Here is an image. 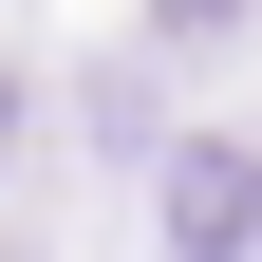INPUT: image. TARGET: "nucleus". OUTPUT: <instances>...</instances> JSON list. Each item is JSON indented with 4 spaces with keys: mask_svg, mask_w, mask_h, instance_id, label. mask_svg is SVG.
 <instances>
[{
    "mask_svg": "<svg viewBox=\"0 0 262 262\" xmlns=\"http://www.w3.org/2000/svg\"><path fill=\"white\" fill-rule=\"evenodd\" d=\"M0 150H19V75H0Z\"/></svg>",
    "mask_w": 262,
    "mask_h": 262,
    "instance_id": "obj_2",
    "label": "nucleus"
},
{
    "mask_svg": "<svg viewBox=\"0 0 262 262\" xmlns=\"http://www.w3.org/2000/svg\"><path fill=\"white\" fill-rule=\"evenodd\" d=\"M169 244L187 262H262V150H244V131L169 150Z\"/></svg>",
    "mask_w": 262,
    "mask_h": 262,
    "instance_id": "obj_1",
    "label": "nucleus"
}]
</instances>
